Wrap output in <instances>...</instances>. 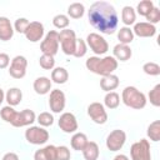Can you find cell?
<instances>
[{
    "mask_svg": "<svg viewBox=\"0 0 160 160\" xmlns=\"http://www.w3.org/2000/svg\"><path fill=\"white\" fill-rule=\"evenodd\" d=\"M88 18L90 25L102 34L110 35L118 29V12L108 1H95L88 10Z\"/></svg>",
    "mask_w": 160,
    "mask_h": 160,
    "instance_id": "obj_1",
    "label": "cell"
},
{
    "mask_svg": "<svg viewBox=\"0 0 160 160\" xmlns=\"http://www.w3.org/2000/svg\"><path fill=\"white\" fill-rule=\"evenodd\" d=\"M118 61L114 56H90L85 61V66L91 72L100 75V76H108L111 75L118 69Z\"/></svg>",
    "mask_w": 160,
    "mask_h": 160,
    "instance_id": "obj_2",
    "label": "cell"
},
{
    "mask_svg": "<svg viewBox=\"0 0 160 160\" xmlns=\"http://www.w3.org/2000/svg\"><path fill=\"white\" fill-rule=\"evenodd\" d=\"M121 101L131 109L140 110L146 106L148 99L144 92H141L135 86H126L121 92Z\"/></svg>",
    "mask_w": 160,
    "mask_h": 160,
    "instance_id": "obj_3",
    "label": "cell"
},
{
    "mask_svg": "<svg viewBox=\"0 0 160 160\" xmlns=\"http://www.w3.org/2000/svg\"><path fill=\"white\" fill-rule=\"evenodd\" d=\"M40 50L44 55L55 56L59 51V32L56 30H50L42 38L40 44Z\"/></svg>",
    "mask_w": 160,
    "mask_h": 160,
    "instance_id": "obj_4",
    "label": "cell"
},
{
    "mask_svg": "<svg viewBox=\"0 0 160 160\" xmlns=\"http://www.w3.org/2000/svg\"><path fill=\"white\" fill-rule=\"evenodd\" d=\"M59 44L65 55H74L76 45V34L71 29H64L59 32Z\"/></svg>",
    "mask_w": 160,
    "mask_h": 160,
    "instance_id": "obj_5",
    "label": "cell"
},
{
    "mask_svg": "<svg viewBox=\"0 0 160 160\" xmlns=\"http://www.w3.org/2000/svg\"><path fill=\"white\" fill-rule=\"evenodd\" d=\"M86 45L90 48V50L95 55H104L109 50V44L105 40L104 36H101L98 32H90L86 36Z\"/></svg>",
    "mask_w": 160,
    "mask_h": 160,
    "instance_id": "obj_6",
    "label": "cell"
},
{
    "mask_svg": "<svg viewBox=\"0 0 160 160\" xmlns=\"http://www.w3.org/2000/svg\"><path fill=\"white\" fill-rule=\"evenodd\" d=\"M130 156L131 160H151L149 140L140 139L139 141L134 142L130 148Z\"/></svg>",
    "mask_w": 160,
    "mask_h": 160,
    "instance_id": "obj_7",
    "label": "cell"
},
{
    "mask_svg": "<svg viewBox=\"0 0 160 160\" xmlns=\"http://www.w3.org/2000/svg\"><path fill=\"white\" fill-rule=\"evenodd\" d=\"M49 131L42 126H30L25 131V139L32 145H42L49 140Z\"/></svg>",
    "mask_w": 160,
    "mask_h": 160,
    "instance_id": "obj_8",
    "label": "cell"
},
{
    "mask_svg": "<svg viewBox=\"0 0 160 160\" xmlns=\"http://www.w3.org/2000/svg\"><path fill=\"white\" fill-rule=\"evenodd\" d=\"M125 141H126V132L124 130L115 129L106 138V148L110 151L116 152L120 149H122V146L125 145Z\"/></svg>",
    "mask_w": 160,
    "mask_h": 160,
    "instance_id": "obj_9",
    "label": "cell"
},
{
    "mask_svg": "<svg viewBox=\"0 0 160 160\" xmlns=\"http://www.w3.org/2000/svg\"><path fill=\"white\" fill-rule=\"evenodd\" d=\"M26 68H28V60L22 55H16L12 58L10 66H9V74L14 79H22L26 75Z\"/></svg>",
    "mask_w": 160,
    "mask_h": 160,
    "instance_id": "obj_10",
    "label": "cell"
},
{
    "mask_svg": "<svg viewBox=\"0 0 160 160\" xmlns=\"http://www.w3.org/2000/svg\"><path fill=\"white\" fill-rule=\"evenodd\" d=\"M88 115L95 124H99V125H102L108 121V112L105 110V106L98 101L91 102L88 106Z\"/></svg>",
    "mask_w": 160,
    "mask_h": 160,
    "instance_id": "obj_11",
    "label": "cell"
},
{
    "mask_svg": "<svg viewBox=\"0 0 160 160\" xmlns=\"http://www.w3.org/2000/svg\"><path fill=\"white\" fill-rule=\"evenodd\" d=\"M66 105V98L65 94L59 90V89H54L50 91V96H49V108L52 112L55 114H60Z\"/></svg>",
    "mask_w": 160,
    "mask_h": 160,
    "instance_id": "obj_12",
    "label": "cell"
},
{
    "mask_svg": "<svg viewBox=\"0 0 160 160\" xmlns=\"http://www.w3.org/2000/svg\"><path fill=\"white\" fill-rule=\"evenodd\" d=\"M58 124H59V128L66 134H74V132H76V130L79 128L75 115L72 112H68V111L62 112L60 115Z\"/></svg>",
    "mask_w": 160,
    "mask_h": 160,
    "instance_id": "obj_13",
    "label": "cell"
},
{
    "mask_svg": "<svg viewBox=\"0 0 160 160\" xmlns=\"http://www.w3.org/2000/svg\"><path fill=\"white\" fill-rule=\"evenodd\" d=\"M44 34H45V29H44V25L40 22V21H31L25 31V38L31 41V42H38L40 40H42L44 38Z\"/></svg>",
    "mask_w": 160,
    "mask_h": 160,
    "instance_id": "obj_14",
    "label": "cell"
},
{
    "mask_svg": "<svg viewBox=\"0 0 160 160\" xmlns=\"http://www.w3.org/2000/svg\"><path fill=\"white\" fill-rule=\"evenodd\" d=\"M35 120H36L35 112L30 109H24L21 111H18V114H16L14 121L11 122V125L15 126V128H24V126L31 125Z\"/></svg>",
    "mask_w": 160,
    "mask_h": 160,
    "instance_id": "obj_15",
    "label": "cell"
},
{
    "mask_svg": "<svg viewBox=\"0 0 160 160\" xmlns=\"http://www.w3.org/2000/svg\"><path fill=\"white\" fill-rule=\"evenodd\" d=\"M132 32H134V35H136L139 38H152L156 34V28H155V25L149 24L146 21H140V22L134 24Z\"/></svg>",
    "mask_w": 160,
    "mask_h": 160,
    "instance_id": "obj_16",
    "label": "cell"
},
{
    "mask_svg": "<svg viewBox=\"0 0 160 160\" xmlns=\"http://www.w3.org/2000/svg\"><path fill=\"white\" fill-rule=\"evenodd\" d=\"M112 56L116 59V61H128L132 56L131 48L129 45L116 44L112 49Z\"/></svg>",
    "mask_w": 160,
    "mask_h": 160,
    "instance_id": "obj_17",
    "label": "cell"
},
{
    "mask_svg": "<svg viewBox=\"0 0 160 160\" xmlns=\"http://www.w3.org/2000/svg\"><path fill=\"white\" fill-rule=\"evenodd\" d=\"M51 80L46 76H39L34 80V84H32V88L35 90V92L38 95H45L48 92H50L51 90Z\"/></svg>",
    "mask_w": 160,
    "mask_h": 160,
    "instance_id": "obj_18",
    "label": "cell"
},
{
    "mask_svg": "<svg viewBox=\"0 0 160 160\" xmlns=\"http://www.w3.org/2000/svg\"><path fill=\"white\" fill-rule=\"evenodd\" d=\"M34 160H56V146L46 145L34 154Z\"/></svg>",
    "mask_w": 160,
    "mask_h": 160,
    "instance_id": "obj_19",
    "label": "cell"
},
{
    "mask_svg": "<svg viewBox=\"0 0 160 160\" xmlns=\"http://www.w3.org/2000/svg\"><path fill=\"white\" fill-rule=\"evenodd\" d=\"M14 36V26L6 16H0V40L9 41Z\"/></svg>",
    "mask_w": 160,
    "mask_h": 160,
    "instance_id": "obj_20",
    "label": "cell"
},
{
    "mask_svg": "<svg viewBox=\"0 0 160 160\" xmlns=\"http://www.w3.org/2000/svg\"><path fill=\"white\" fill-rule=\"evenodd\" d=\"M119 84H120L119 76L115 75V74H111V75H108V76H102L101 80H100V88L106 92L114 91L119 86Z\"/></svg>",
    "mask_w": 160,
    "mask_h": 160,
    "instance_id": "obj_21",
    "label": "cell"
},
{
    "mask_svg": "<svg viewBox=\"0 0 160 160\" xmlns=\"http://www.w3.org/2000/svg\"><path fill=\"white\" fill-rule=\"evenodd\" d=\"M5 100L8 102V105L10 106H16L21 102L22 100V91L19 88H10L6 92H5Z\"/></svg>",
    "mask_w": 160,
    "mask_h": 160,
    "instance_id": "obj_22",
    "label": "cell"
},
{
    "mask_svg": "<svg viewBox=\"0 0 160 160\" xmlns=\"http://www.w3.org/2000/svg\"><path fill=\"white\" fill-rule=\"evenodd\" d=\"M81 152L85 160H98L100 155V149L95 141H89Z\"/></svg>",
    "mask_w": 160,
    "mask_h": 160,
    "instance_id": "obj_23",
    "label": "cell"
},
{
    "mask_svg": "<svg viewBox=\"0 0 160 160\" xmlns=\"http://www.w3.org/2000/svg\"><path fill=\"white\" fill-rule=\"evenodd\" d=\"M88 142V136L84 132H74V135L70 139V145L76 151H82Z\"/></svg>",
    "mask_w": 160,
    "mask_h": 160,
    "instance_id": "obj_24",
    "label": "cell"
},
{
    "mask_svg": "<svg viewBox=\"0 0 160 160\" xmlns=\"http://www.w3.org/2000/svg\"><path fill=\"white\" fill-rule=\"evenodd\" d=\"M68 79H69V72L65 68L58 66L51 70V82L61 85V84H65L68 81Z\"/></svg>",
    "mask_w": 160,
    "mask_h": 160,
    "instance_id": "obj_25",
    "label": "cell"
},
{
    "mask_svg": "<svg viewBox=\"0 0 160 160\" xmlns=\"http://www.w3.org/2000/svg\"><path fill=\"white\" fill-rule=\"evenodd\" d=\"M135 20H136V12H135V9L132 6H124L122 10H121V21L124 22L125 26H129L135 24Z\"/></svg>",
    "mask_w": 160,
    "mask_h": 160,
    "instance_id": "obj_26",
    "label": "cell"
},
{
    "mask_svg": "<svg viewBox=\"0 0 160 160\" xmlns=\"http://www.w3.org/2000/svg\"><path fill=\"white\" fill-rule=\"evenodd\" d=\"M134 32L132 29H130L129 26H122L119 29L118 31V40L120 41L119 44H124V45H129L130 42H132L134 40Z\"/></svg>",
    "mask_w": 160,
    "mask_h": 160,
    "instance_id": "obj_27",
    "label": "cell"
},
{
    "mask_svg": "<svg viewBox=\"0 0 160 160\" xmlns=\"http://www.w3.org/2000/svg\"><path fill=\"white\" fill-rule=\"evenodd\" d=\"M119 105H120V95L116 91L106 92V95L104 98V106L112 110V109H116Z\"/></svg>",
    "mask_w": 160,
    "mask_h": 160,
    "instance_id": "obj_28",
    "label": "cell"
},
{
    "mask_svg": "<svg viewBox=\"0 0 160 160\" xmlns=\"http://www.w3.org/2000/svg\"><path fill=\"white\" fill-rule=\"evenodd\" d=\"M146 135L151 141H160V120H154L150 122L146 130Z\"/></svg>",
    "mask_w": 160,
    "mask_h": 160,
    "instance_id": "obj_29",
    "label": "cell"
},
{
    "mask_svg": "<svg viewBox=\"0 0 160 160\" xmlns=\"http://www.w3.org/2000/svg\"><path fill=\"white\" fill-rule=\"evenodd\" d=\"M85 14V6L81 2H72L68 8V16L71 19H80Z\"/></svg>",
    "mask_w": 160,
    "mask_h": 160,
    "instance_id": "obj_30",
    "label": "cell"
},
{
    "mask_svg": "<svg viewBox=\"0 0 160 160\" xmlns=\"http://www.w3.org/2000/svg\"><path fill=\"white\" fill-rule=\"evenodd\" d=\"M16 114H18V111H16L12 106H10V105H5V106H2L1 110H0V116H1V119H2L4 121L9 122V124H11V122L14 121Z\"/></svg>",
    "mask_w": 160,
    "mask_h": 160,
    "instance_id": "obj_31",
    "label": "cell"
},
{
    "mask_svg": "<svg viewBox=\"0 0 160 160\" xmlns=\"http://www.w3.org/2000/svg\"><path fill=\"white\" fill-rule=\"evenodd\" d=\"M69 16L65 15V14H58L52 18V25L56 28V29H60V30H64V29H68L69 26Z\"/></svg>",
    "mask_w": 160,
    "mask_h": 160,
    "instance_id": "obj_32",
    "label": "cell"
},
{
    "mask_svg": "<svg viewBox=\"0 0 160 160\" xmlns=\"http://www.w3.org/2000/svg\"><path fill=\"white\" fill-rule=\"evenodd\" d=\"M36 121L39 122V126L48 128L54 124V116H52V114H50L48 111H42L36 116Z\"/></svg>",
    "mask_w": 160,
    "mask_h": 160,
    "instance_id": "obj_33",
    "label": "cell"
},
{
    "mask_svg": "<svg viewBox=\"0 0 160 160\" xmlns=\"http://www.w3.org/2000/svg\"><path fill=\"white\" fill-rule=\"evenodd\" d=\"M154 2L151 1V0H142V1H140L139 4H138V6H136V11H138V14L139 15H141V16H146L152 9H154Z\"/></svg>",
    "mask_w": 160,
    "mask_h": 160,
    "instance_id": "obj_34",
    "label": "cell"
},
{
    "mask_svg": "<svg viewBox=\"0 0 160 160\" xmlns=\"http://www.w3.org/2000/svg\"><path fill=\"white\" fill-rule=\"evenodd\" d=\"M149 101L152 106L159 108L160 106V84H156L150 91H149Z\"/></svg>",
    "mask_w": 160,
    "mask_h": 160,
    "instance_id": "obj_35",
    "label": "cell"
},
{
    "mask_svg": "<svg viewBox=\"0 0 160 160\" xmlns=\"http://www.w3.org/2000/svg\"><path fill=\"white\" fill-rule=\"evenodd\" d=\"M142 71L146 75L158 76V75H160V66H159V64H156L154 61H149V62H145L142 65Z\"/></svg>",
    "mask_w": 160,
    "mask_h": 160,
    "instance_id": "obj_36",
    "label": "cell"
},
{
    "mask_svg": "<svg viewBox=\"0 0 160 160\" xmlns=\"http://www.w3.org/2000/svg\"><path fill=\"white\" fill-rule=\"evenodd\" d=\"M39 64L44 70H52L55 68V59L50 55H41L39 58Z\"/></svg>",
    "mask_w": 160,
    "mask_h": 160,
    "instance_id": "obj_37",
    "label": "cell"
},
{
    "mask_svg": "<svg viewBox=\"0 0 160 160\" xmlns=\"http://www.w3.org/2000/svg\"><path fill=\"white\" fill-rule=\"evenodd\" d=\"M88 52V45L85 42V40L82 39H76V45H75V51H74V55L75 58H82L85 56Z\"/></svg>",
    "mask_w": 160,
    "mask_h": 160,
    "instance_id": "obj_38",
    "label": "cell"
},
{
    "mask_svg": "<svg viewBox=\"0 0 160 160\" xmlns=\"http://www.w3.org/2000/svg\"><path fill=\"white\" fill-rule=\"evenodd\" d=\"M29 24H30V21L26 18H19L14 22V31H18L19 34H25Z\"/></svg>",
    "mask_w": 160,
    "mask_h": 160,
    "instance_id": "obj_39",
    "label": "cell"
},
{
    "mask_svg": "<svg viewBox=\"0 0 160 160\" xmlns=\"http://www.w3.org/2000/svg\"><path fill=\"white\" fill-rule=\"evenodd\" d=\"M71 154L68 146L65 145H60L56 146V160H70Z\"/></svg>",
    "mask_w": 160,
    "mask_h": 160,
    "instance_id": "obj_40",
    "label": "cell"
},
{
    "mask_svg": "<svg viewBox=\"0 0 160 160\" xmlns=\"http://www.w3.org/2000/svg\"><path fill=\"white\" fill-rule=\"evenodd\" d=\"M145 19L148 20L146 22H149V24H152V25L158 24L160 21V9L158 6H154V9L145 16Z\"/></svg>",
    "mask_w": 160,
    "mask_h": 160,
    "instance_id": "obj_41",
    "label": "cell"
},
{
    "mask_svg": "<svg viewBox=\"0 0 160 160\" xmlns=\"http://www.w3.org/2000/svg\"><path fill=\"white\" fill-rule=\"evenodd\" d=\"M10 65V56L6 52H0V69H6Z\"/></svg>",
    "mask_w": 160,
    "mask_h": 160,
    "instance_id": "obj_42",
    "label": "cell"
},
{
    "mask_svg": "<svg viewBox=\"0 0 160 160\" xmlns=\"http://www.w3.org/2000/svg\"><path fill=\"white\" fill-rule=\"evenodd\" d=\"M1 160H19V156H18V154H15L12 151H9V152L4 154Z\"/></svg>",
    "mask_w": 160,
    "mask_h": 160,
    "instance_id": "obj_43",
    "label": "cell"
},
{
    "mask_svg": "<svg viewBox=\"0 0 160 160\" xmlns=\"http://www.w3.org/2000/svg\"><path fill=\"white\" fill-rule=\"evenodd\" d=\"M112 160H130V159H129L126 155H124V154H118V155L114 156Z\"/></svg>",
    "mask_w": 160,
    "mask_h": 160,
    "instance_id": "obj_44",
    "label": "cell"
},
{
    "mask_svg": "<svg viewBox=\"0 0 160 160\" xmlns=\"http://www.w3.org/2000/svg\"><path fill=\"white\" fill-rule=\"evenodd\" d=\"M4 100H5V92H4V90L0 88V105L2 104Z\"/></svg>",
    "mask_w": 160,
    "mask_h": 160,
    "instance_id": "obj_45",
    "label": "cell"
}]
</instances>
